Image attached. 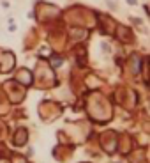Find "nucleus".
Masks as SVG:
<instances>
[{"instance_id":"39448f33","label":"nucleus","mask_w":150,"mask_h":163,"mask_svg":"<svg viewBox=\"0 0 150 163\" xmlns=\"http://www.w3.org/2000/svg\"><path fill=\"white\" fill-rule=\"evenodd\" d=\"M136 2H138V0H127V4H129V6H134Z\"/></svg>"},{"instance_id":"f257e3e1","label":"nucleus","mask_w":150,"mask_h":163,"mask_svg":"<svg viewBox=\"0 0 150 163\" xmlns=\"http://www.w3.org/2000/svg\"><path fill=\"white\" fill-rule=\"evenodd\" d=\"M16 78L20 82H23V85H30V83H32V75H30V71H27V69H21L18 73Z\"/></svg>"},{"instance_id":"20e7f679","label":"nucleus","mask_w":150,"mask_h":163,"mask_svg":"<svg viewBox=\"0 0 150 163\" xmlns=\"http://www.w3.org/2000/svg\"><path fill=\"white\" fill-rule=\"evenodd\" d=\"M71 37L74 39V41H78V39H85L87 32L85 30H73V32H71Z\"/></svg>"},{"instance_id":"f03ea898","label":"nucleus","mask_w":150,"mask_h":163,"mask_svg":"<svg viewBox=\"0 0 150 163\" xmlns=\"http://www.w3.org/2000/svg\"><path fill=\"white\" fill-rule=\"evenodd\" d=\"M118 39L120 41H131L133 39V34L127 27H118Z\"/></svg>"},{"instance_id":"7ed1b4c3","label":"nucleus","mask_w":150,"mask_h":163,"mask_svg":"<svg viewBox=\"0 0 150 163\" xmlns=\"http://www.w3.org/2000/svg\"><path fill=\"white\" fill-rule=\"evenodd\" d=\"M25 140H27V130L20 128L16 136H14V144H16V146H21V144H25Z\"/></svg>"}]
</instances>
